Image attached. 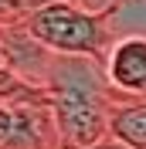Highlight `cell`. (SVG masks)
Masks as SVG:
<instances>
[{"label": "cell", "mask_w": 146, "mask_h": 149, "mask_svg": "<svg viewBox=\"0 0 146 149\" xmlns=\"http://www.w3.org/2000/svg\"><path fill=\"white\" fill-rule=\"evenodd\" d=\"M61 149H88L109 139V112L119 102L105 78V61L51 54L44 71Z\"/></svg>", "instance_id": "obj_1"}, {"label": "cell", "mask_w": 146, "mask_h": 149, "mask_svg": "<svg viewBox=\"0 0 146 149\" xmlns=\"http://www.w3.org/2000/svg\"><path fill=\"white\" fill-rule=\"evenodd\" d=\"M105 78L119 98H146V34H126L112 44Z\"/></svg>", "instance_id": "obj_3"}, {"label": "cell", "mask_w": 146, "mask_h": 149, "mask_svg": "<svg viewBox=\"0 0 146 149\" xmlns=\"http://www.w3.org/2000/svg\"><path fill=\"white\" fill-rule=\"evenodd\" d=\"M78 7H85V10H92V14H102V10H112V7H119V0H75Z\"/></svg>", "instance_id": "obj_6"}, {"label": "cell", "mask_w": 146, "mask_h": 149, "mask_svg": "<svg viewBox=\"0 0 146 149\" xmlns=\"http://www.w3.org/2000/svg\"><path fill=\"white\" fill-rule=\"evenodd\" d=\"M0 65H7V51H4V31H0Z\"/></svg>", "instance_id": "obj_8"}, {"label": "cell", "mask_w": 146, "mask_h": 149, "mask_svg": "<svg viewBox=\"0 0 146 149\" xmlns=\"http://www.w3.org/2000/svg\"><path fill=\"white\" fill-rule=\"evenodd\" d=\"M48 3H55V0H0V20L7 27H17V24H24L31 14H37Z\"/></svg>", "instance_id": "obj_5"}, {"label": "cell", "mask_w": 146, "mask_h": 149, "mask_svg": "<svg viewBox=\"0 0 146 149\" xmlns=\"http://www.w3.org/2000/svg\"><path fill=\"white\" fill-rule=\"evenodd\" d=\"M88 149H129V146H122L119 139H112V136H109V139H102L99 146H88Z\"/></svg>", "instance_id": "obj_7"}, {"label": "cell", "mask_w": 146, "mask_h": 149, "mask_svg": "<svg viewBox=\"0 0 146 149\" xmlns=\"http://www.w3.org/2000/svg\"><path fill=\"white\" fill-rule=\"evenodd\" d=\"M112 17H116V7L92 14V10L78 7L75 0H55V3L41 7L37 14H31L17 27L51 54L105 61L112 44H116L112 41Z\"/></svg>", "instance_id": "obj_2"}, {"label": "cell", "mask_w": 146, "mask_h": 149, "mask_svg": "<svg viewBox=\"0 0 146 149\" xmlns=\"http://www.w3.org/2000/svg\"><path fill=\"white\" fill-rule=\"evenodd\" d=\"M109 136L129 149H146V98H119L112 105Z\"/></svg>", "instance_id": "obj_4"}]
</instances>
